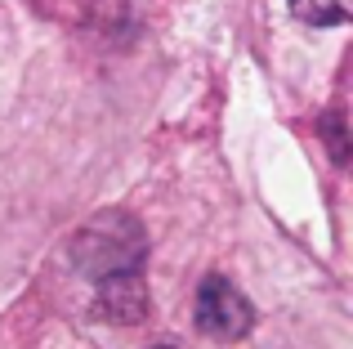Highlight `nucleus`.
I'll return each instance as SVG.
<instances>
[{
  "instance_id": "1",
  "label": "nucleus",
  "mask_w": 353,
  "mask_h": 349,
  "mask_svg": "<svg viewBox=\"0 0 353 349\" xmlns=\"http://www.w3.org/2000/svg\"><path fill=\"white\" fill-rule=\"evenodd\" d=\"M68 255L81 278H90L99 291V287H112V282H125V278H143L148 237H143V224L130 210L112 206V210H99L90 224H81Z\"/></svg>"
},
{
  "instance_id": "3",
  "label": "nucleus",
  "mask_w": 353,
  "mask_h": 349,
  "mask_svg": "<svg viewBox=\"0 0 353 349\" xmlns=\"http://www.w3.org/2000/svg\"><path fill=\"white\" fill-rule=\"evenodd\" d=\"M286 5L304 27H345L353 14V0H286Z\"/></svg>"
},
{
  "instance_id": "2",
  "label": "nucleus",
  "mask_w": 353,
  "mask_h": 349,
  "mask_svg": "<svg viewBox=\"0 0 353 349\" xmlns=\"http://www.w3.org/2000/svg\"><path fill=\"white\" fill-rule=\"evenodd\" d=\"M192 323H197L201 336L233 345V341H241V336L255 327V309H250V300L233 287V278H228V273H206V278L197 282Z\"/></svg>"
},
{
  "instance_id": "4",
  "label": "nucleus",
  "mask_w": 353,
  "mask_h": 349,
  "mask_svg": "<svg viewBox=\"0 0 353 349\" xmlns=\"http://www.w3.org/2000/svg\"><path fill=\"white\" fill-rule=\"evenodd\" d=\"M157 349H170V345H157Z\"/></svg>"
}]
</instances>
